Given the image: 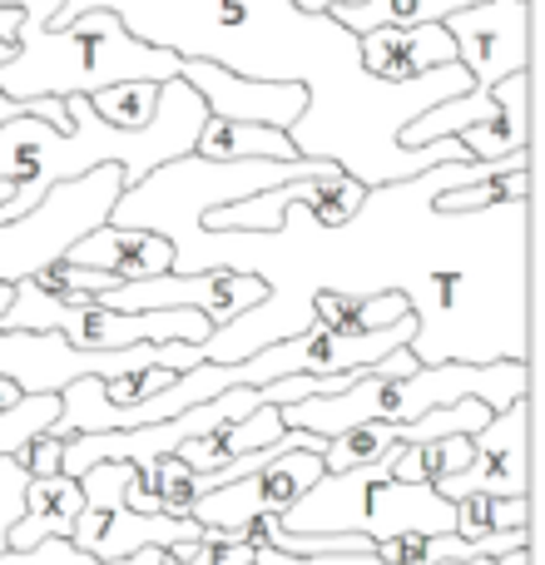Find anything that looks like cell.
I'll list each match as a JSON object with an SVG mask.
<instances>
[{
    "label": "cell",
    "mask_w": 545,
    "mask_h": 565,
    "mask_svg": "<svg viewBox=\"0 0 545 565\" xmlns=\"http://www.w3.org/2000/svg\"><path fill=\"white\" fill-rule=\"evenodd\" d=\"M467 397L487 402L491 412H506L511 402L531 397V362H427L407 377L367 372L332 397L288 402V407H278V417L282 427L338 437L362 422H417L431 407H451Z\"/></svg>",
    "instance_id": "4"
},
{
    "label": "cell",
    "mask_w": 545,
    "mask_h": 565,
    "mask_svg": "<svg viewBox=\"0 0 545 565\" xmlns=\"http://www.w3.org/2000/svg\"><path fill=\"white\" fill-rule=\"evenodd\" d=\"M20 397H30V392L25 387H20V382L15 377H0V412H6V407H15V402Z\"/></svg>",
    "instance_id": "32"
},
{
    "label": "cell",
    "mask_w": 545,
    "mask_h": 565,
    "mask_svg": "<svg viewBox=\"0 0 545 565\" xmlns=\"http://www.w3.org/2000/svg\"><path fill=\"white\" fill-rule=\"evenodd\" d=\"M268 298V282L254 274H228V268H209V274H154V278H135V282H115L99 292V308L115 312H149V308H194L204 312L214 328L234 322L238 312L258 308Z\"/></svg>",
    "instance_id": "8"
},
{
    "label": "cell",
    "mask_w": 545,
    "mask_h": 565,
    "mask_svg": "<svg viewBox=\"0 0 545 565\" xmlns=\"http://www.w3.org/2000/svg\"><path fill=\"white\" fill-rule=\"evenodd\" d=\"M179 79L204 99L209 115L228 119V125L292 129L298 115L308 109V89L302 85H268V79L234 75V70L209 65V60H184V65H179Z\"/></svg>",
    "instance_id": "12"
},
{
    "label": "cell",
    "mask_w": 545,
    "mask_h": 565,
    "mask_svg": "<svg viewBox=\"0 0 545 565\" xmlns=\"http://www.w3.org/2000/svg\"><path fill=\"white\" fill-rule=\"evenodd\" d=\"M496 565H531V546H516L506 556H496Z\"/></svg>",
    "instance_id": "34"
},
{
    "label": "cell",
    "mask_w": 545,
    "mask_h": 565,
    "mask_svg": "<svg viewBox=\"0 0 545 565\" xmlns=\"http://www.w3.org/2000/svg\"><path fill=\"white\" fill-rule=\"evenodd\" d=\"M312 328L328 332H377L392 328L397 318H407V298L402 292H372V298H348V292H312Z\"/></svg>",
    "instance_id": "18"
},
{
    "label": "cell",
    "mask_w": 545,
    "mask_h": 565,
    "mask_svg": "<svg viewBox=\"0 0 545 565\" xmlns=\"http://www.w3.org/2000/svg\"><path fill=\"white\" fill-rule=\"evenodd\" d=\"M79 10H115L129 35L174 50L179 60H209L268 85H302L308 109L288 129L292 149L302 159L338 164L362 189L471 159L461 139H437L421 149L397 145L402 125H412L421 109L467 95V70L441 65L387 85L362 70L352 30H342L332 15L298 10L292 0H60L50 30L75 20Z\"/></svg>",
    "instance_id": "1"
},
{
    "label": "cell",
    "mask_w": 545,
    "mask_h": 565,
    "mask_svg": "<svg viewBox=\"0 0 545 565\" xmlns=\"http://www.w3.org/2000/svg\"><path fill=\"white\" fill-rule=\"evenodd\" d=\"M60 0H30L15 25V55L0 65V89L10 99H65L95 95L105 85L125 79H179L184 60L174 50L145 45L129 35L115 10H79L60 30H50V15Z\"/></svg>",
    "instance_id": "3"
},
{
    "label": "cell",
    "mask_w": 545,
    "mask_h": 565,
    "mask_svg": "<svg viewBox=\"0 0 545 565\" xmlns=\"http://www.w3.org/2000/svg\"><path fill=\"white\" fill-rule=\"evenodd\" d=\"M10 194H15V184H10V179H0V204H6Z\"/></svg>",
    "instance_id": "35"
},
{
    "label": "cell",
    "mask_w": 545,
    "mask_h": 565,
    "mask_svg": "<svg viewBox=\"0 0 545 565\" xmlns=\"http://www.w3.org/2000/svg\"><path fill=\"white\" fill-rule=\"evenodd\" d=\"M467 6H481V0H362V6H338L332 20L352 35H362V30L377 25H441Z\"/></svg>",
    "instance_id": "19"
},
{
    "label": "cell",
    "mask_w": 545,
    "mask_h": 565,
    "mask_svg": "<svg viewBox=\"0 0 545 565\" xmlns=\"http://www.w3.org/2000/svg\"><path fill=\"white\" fill-rule=\"evenodd\" d=\"M282 431H288V427H282L278 407L258 402V407H254V412H244V417L218 422V427H209L204 437L184 441V447H179L174 457L184 461L189 471H214V467H224V461H234V457H248V451L272 447V441H278Z\"/></svg>",
    "instance_id": "15"
},
{
    "label": "cell",
    "mask_w": 545,
    "mask_h": 565,
    "mask_svg": "<svg viewBox=\"0 0 545 565\" xmlns=\"http://www.w3.org/2000/svg\"><path fill=\"white\" fill-rule=\"evenodd\" d=\"M362 70L387 85L397 79H417L427 70L457 65V45H451L447 25H377L357 35Z\"/></svg>",
    "instance_id": "13"
},
{
    "label": "cell",
    "mask_w": 545,
    "mask_h": 565,
    "mask_svg": "<svg viewBox=\"0 0 545 565\" xmlns=\"http://www.w3.org/2000/svg\"><path fill=\"white\" fill-rule=\"evenodd\" d=\"M457 521V507L427 487V481H397L387 461L348 471H322L298 501L278 516L282 531L298 536H367L372 546L392 536H441Z\"/></svg>",
    "instance_id": "5"
},
{
    "label": "cell",
    "mask_w": 545,
    "mask_h": 565,
    "mask_svg": "<svg viewBox=\"0 0 545 565\" xmlns=\"http://www.w3.org/2000/svg\"><path fill=\"white\" fill-rule=\"evenodd\" d=\"M447 501L461 497H531V397L491 412V422L471 437V461L457 477L431 481Z\"/></svg>",
    "instance_id": "10"
},
{
    "label": "cell",
    "mask_w": 545,
    "mask_h": 565,
    "mask_svg": "<svg viewBox=\"0 0 545 565\" xmlns=\"http://www.w3.org/2000/svg\"><path fill=\"white\" fill-rule=\"evenodd\" d=\"M89 109H95L99 119H109V125L119 129H145L149 119H154L159 109V85L154 79H125V85H105L95 89V95H85Z\"/></svg>",
    "instance_id": "22"
},
{
    "label": "cell",
    "mask_w": 545,
    "mask_h": 565,
    "mask_svg": "<svg viewBox=\"0 0 545 565\" xmlns=\"http://www.w3.org/2000/svg\"><path fill=\"white\" fill-rule=\"evenodd\" d=\"M15 25H20V10L0 6V40H15Z\"/></svg>",
    "instance_id": "33"
},
{
    "label": "cell",
    "mask_w": 545,
    "mask_h": 565,
    "mask_svg": "<svg viewBox=\"0 0 545 565\" xmlns=\"http://www.w3.org/2000/svg\"><path fill=\"white\" fill-rule=\"evenodd\" d=\"M65 264L99 268V274H109L119 282H135V278L169 274V268H174V248H169V238L145 234V228L99 224V228H89L79 244L65 248Z\"/></svg>",
    "instance_id": "14"
},
{
    "label": "cell",
    "mask_w": 545,
    "mask_h": 565,
    "mask_svg": "<svg viewBox=\"0 0 545 565\" xmlns=\"http://www.w3.org/2000/svg\"><path fill=\"white\" fill-rule=\"evenodd\" d=\"M362 194H367V189H362L357 179H348V174H342V169H332V174L298 179V184H292V199H298V204L308 209V218H312V224H322V228H338V224H348V218L357 214Z\"/></svg>",
    "instance_id": "21"
},
{
    "label": "cell",
    "mask_w": 545,
    "mask_h": 565,
    "mask_svg": "<svg viewBox=\"0 0 545 565\" xmlns=\"http://www.w3.org/2000/svg\"><path fill=\"white\" fill-rule=\"evenodd\" d=\"M0 565H99V561L75 551L65 536H50L30 551H0Z\"/></svg>",
    "instance_id": "28"
},
{
    "label": "cell",
    "mask_w": 545,
    "mask_h": 565,
    "mask_svg": "<svg viewBox=\"0 0 545 565\" xmlns=\"http://www.w3.org/2000/svg\"><path fill=\"white\" fill-rule=\"evenodd\" d=\"M25 487H30V471L15 457H0V551H10V526L25 511Z\"/></svg>",
    "instance_id": "27"
},
{
    "label": "cell",
    "mask_w": 545,
    "mask_h": 565,
    "mask_svg": "<svg viewBox=\"0 0 545 565\" xmlns=\"http://www.w3.org/2000/svg\"><path fill=\"white\" fill-rule=\"evenodd\" d=\"M60 417V392H30L15 407L0 412V457H15L30 437L50 431V422Z\"/></svg>",
    "instance_id": "23"
},
{
    "label": "cell",
    "mask_w": 545,
    "mask_h": 565,
    "mask_svg": "<svg viewBox=\"0 0 545 565\" xmlns=\"http://www.w3.org/2000/svg\"><path fill=\"white\" fill-rule=\"evenodd\" d=\"M506 199H531V169H516V174H491L481 184H461L437 194V209L447 214H467V209H487V204H506Z\"/></svg>",
    "instance_id": "24"
},
{
    "label": "cell",
    "mask_w": 545,
    "mask_h": 565,
    "mask_svg": "<svg viewBox=\"0 0 545 565\" xmlns=\"http://www.w3.org/2000/svg\"><path fill=\"white\" fill-rule=\"evenodd\" d=\"M189 154L209 159V164H234V159H302L298 149H292L288 129L228 125V119H214V115L199 125V139Z\"/></svg>",
    "instance_id": "17"
},
{
    "label": "cell",
    "mask_w": 545,
    "mask_h": 565,
    "mask_svg": "<svg viewBox=\"0 0 545 565\" xmlns=\"http://www.w3.org/2000/svg\"><path fill=\"white\" fill-rule=\"evenodd\" d=\"M451 507H457L451 531L467 541H491V536L531 526V497H461Z\"/></svg>",
    "instance_id": "20"
},
{
    "label": "cell",
    "mask_w": 545,
    "mask_h": 565,
    "mask_svg": "<svg viewBox=\"0 0 545 565\" xmlns=\"http://www.w3.org/2000/svg\"><path fill=\"white\" fill-rule=\"evenodd\" d=\"M174 565H254V546L244 541V531H204L199 541H179L169 546Z\"/></svg>",
    "instance_id": "25"
},
{
    "label": "cell",
    "mask_w": 545,
    "mask_h": 565,
    "mask_svg": "<svg viewBox=\"0 0 545 565\" xmlns=\"http://www.w3.org/2000/svg\"><path fill=\"white\" fill-rule=\"evenodd\" d=\"M179 372L169 367H139V372H125V377H99V397L105 402H145L154 392H164Z\"/></svg>",
    "instance_id": "26"
},
{
    "label": "cell",
    "mask_w": 545,
    "mask_h": 565,
    "mask_svg": "<svg viewBox=\"0 0 545 565\" xmlns=\"http://www.w3.org/2000/svg\"><path fill=\"white\" fill-rule=\"evenodd\" d=\"M318 477H322V451H282L268 467L248 471L244 481L204 491V497L189 507V516L209 531H244L248 521L282 516Z\"/></svg>",
    "instance_id": "11"
},
{
    "label": "cell",
    "mask_w": 545,
    "mask_h": 565,
    "mask_svg": "<svg viewBox=\"0 0 545 565\" xmlns=\"http://www.w3.org/2000/svg\"><path fill=\"white\" fill-rule=\"evenodd\" d=\"M79 507H85V497H79L75 477H65V471H60V477H30L25 511H20V521L10 526V551H30L50 536L70 541V526H75Z\"/></svg>",
    "instance_id": "16"
},
{
    "label": "cell",
    "mask_w": 545,
    "mask_h": 565,
    "mask_svg": "<svg viewBox=\"0 0 545 565\" xmlns=\"http://www.w3.org/2000/svg\"><path fill=\"white\" fill-rule=\"evenodd\" d=\"M135 477L129 461H99L89 467L79 481V507L75 526H70V546L85 551L95 561H125L145 546H179V541H199L209 526H199L194 516H145V511H129L125 507V487Z\"/></svg>",
    "instance_id": "7"
},
{
    "label": "cell",
    "mask_w": 545,
    "mask_h": 565,
    "mask_svg": "<svg viewBox=\"0 0 545 565\" xmlns=\"http://www.w3.org/2000/svg\"><path fill=\"white\" fill-rule=\"evenodd\" d=\"M254 565H392V561H382L377 551H362V556H288V551L258 541V546H254Z\"/></svg>",
    "instance_id": "30"
},
{
    "label": "cell",
    "mask_w": 545,
    "mask_h": 565,
    "mask_svg": "<svg viewBox=\"0 0 545 565\" xmlns=\"http://www.w3.org/2000/svg\"><path fill=\"white\" fill-rule=\"evenodd\" d=\"M65 109H70L65 129L45 125V119L0 125V179L15 184V194L0 204V224L30 214L55 184L89 174V169L119 164L125 169V189L139 184L149 169L189 154L199 139V125L209 119V105L184 79L159 85V109L145 129H119L109 119H99L85 95H65Z\"/></svg>",
    "instance_id": "2"
},
{
    "label": "cell",
    "mask_w": 545,
    "mask_h": 565,
    "mask_svg": "<svg viewBox=\"0 0 545 565\" xmlns=\"http://www.w3.org/2000/svg\"><path fill=\"white\" fill-rule=\"evenodd\" d=\"M447 565H496V561H447Z\"/></svg>",
    "instance_id": "36"
},
{
    "label": "cell",
    "mask_w": 545,
    "mask_h": 565,
    "mask_svg": "<svg viewBox=\"0 0 545 565\" xmlns=\"http://www.w3.org/2000/svg\"><path fill=\"white\" fill-rule=\"evenodd\" d=\"M441 25L457 45V65L471 75V89H491L531 70V0H481Z\"/></svg>",
    "instance_id": "9"
},
{
    "label": "cell",
    "mask_w": 545,
    "mask_h": 565,
    "mask_svg": "<svg viewBox=\"0 0 545 565\" xmlns=\"http://www.w3.org/2000/svg\"><path fill=\"white\" fill-rule=\"evenodd\" d=\"M15 461L30 471V477H60V471H65V437L40 431V437H30L25 447L15 451Z\"/></svg>",
    "instance_id": "29"
},
{
    "label": "cell",
    "mask_w": 545,
    "mask_h": 565,
    "mask_svg": "<svg viewBox=\"0 0 545 565\" xmlns=\"http://www.w3.org/2000/svg\"><path fill=\"white\" fill-rule=\"evenodd\" d=\"M437 139H461L471 159H506L516 149H531V70L506 75L491 89H467L441 105L421 109L412 125H402L397 145L421 149Z\"/></svg>",
    "instance_id": "6"
},
{
    "label": "cell",
    "mask_w": 545,
    "mask_h": 565,
    "mask_svg": "<svg viewBox=\"0 0 545 565\" xmlns=\"http://www.w3.org/2000/svg\"><path fill=\"white\" fill-rule=\"evenodd\" d=\"M298 10H312V15H332L338 6H362V0H292Z\"/></svg>",
    "instance_id": "31"
}]
</instances>
